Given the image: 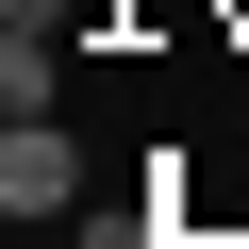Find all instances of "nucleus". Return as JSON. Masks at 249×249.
I'll return each mask as SVG.
<instances>
[{
	"label": "nucleus",
	"instance_id": "nucleus-1",
	"mask_svg": "<svg viewBox=\"0 0 249 249\" xmlns=\"http://www.w3.org/2000/svg\"><path fill=\"white\" fill-rule=\"evenodd\" d=\"M67 199H83V150L50 133V116H0V216L34 232V216H67Z\"/></svg>",
	"mask_w": 249,
	"mask_h": 249
}]
</instances>
